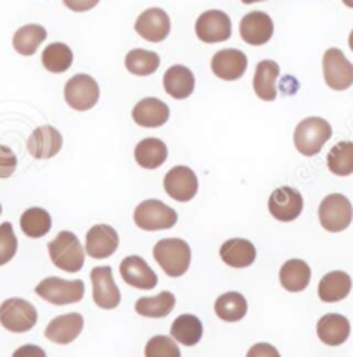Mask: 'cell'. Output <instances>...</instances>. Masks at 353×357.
I'll list each match as a JSON object with an SVG mask.
<instances>
[{"label":"cell","mask_w":353,"mask_h":357,"mask_svg":"<svg viewBox=\"0 0 353 357\" xmlns=\"http://www.w3.org/2000/svg\"><path fill=\"white\" fill-rule=\"evenodd\" d=\"M268 211L281 223L298 220L303 211V197L293 187H279L268 199Z\"/></svg>","instance_id":"obj_12"},{"label":"cell","mask_w":353,"mask_h":357,"mask_svg":"<svg viewBox=\"0 0 353 357\" xmlns=\"http://www.w3.org/2000/svg\"><path fill=\"white\" fill-rule=\"evenodd\" d=\"M163 187L166 194L177 202H189L198 194L199 181L191 167L175 166L166 173Z\"/></svg>","instance_id":"obj_13"},{"label":"cell","mask_w":353,"mask_h":357,"mask_svg":"<svg viewBox=\"0 0 353 357\" xmlns=\"http://www.w3.org/2000/svg\"><path fill=\"white\" fill-rule=\"evenodd\" d=\"M327 167L336 176L353 174V142H340L327 154Z\"/></svg>","instance_id":"obj_35"},{"label":"cell","mask_w":353,"mask_h":357,"mask_svg":"<svg viewBox=\"0 0 353 357\" xmlns=\"http://www.w3.org/2000/svg\"><path fill=\"white\" fill-rule=\"evenodd\" d=\"M17 167V158L9 147L0 145V178H10Z\"/></svg>","instance_id":"obj_39"},{"label":"cell","mask_w":353,"mask_h":357,"mask_svg":"<svg viewBox=\"0 0 353 357\" xmlns=\"http://www.w3.org/2000/svg\"><path fill=\"white\" fill-rule=\"evenodd\" d=\"M13 357H47V354L42 347L30 344L17 349V351L13 354Z\"/></svg>","instance_id":"obj_42"},{"label":"cell","mask_w":353,"mask_h":357,"mask_svg":"<svg viewBox=\"0 0 353 357\" xmlns=\"http://www.w3.org/2000/svg\"><path fill=\"white\" fill-rule=\"evenodd\" d=\"M17 252V238L9 221L0 225V266L13 261Z\"/></svg>","instance_id":"obj_38"},{"label":"cell","mask_w":353,"mask_h":357,"mask_svg":"<svg viewBox=\"0 0 353 357\" xmlns=\"http://www.w3.org/2000/svg\"><path fill=\"white\" fill-rule=\"evenodd\" d=\"M196 35L205 43H220L231 38L232 21L224 10H206L196 21Z\"/></svg>","instance_id":"obj_11"},{"label":"cell","mask_w":353,"mask_h":357,"mask_svg":"<svg viewBox=\"0 0 353 357\" xmlns=\"http://www.w3.org/2000/svg\"><path fill=\"white\" fill-rule=\"evenodd\" d=\"M90 280H92V298L97 307L106 311L118 307L122 302V294L113 278V269L108 266H97L90 271Z\"/></svg>","instance_id":"obj_10"},{"label":"cell","mask_w":353,"mask_h":357,"mask_svg":"<svg viewBox=\"0 0 353 357\" xmlns=\"http://www.w3.org/2000/svg\"><path fill=\"white\" fill-rule=\"evenodd\" d=\"M38 312L24 298H7L0 304V325L13 333H27L36 325Z\"/></svg>","instance_id":"obj_6"},{"label":"cell","mask_w":353,"mask_h":357,"mask_svg":"<svg viewBox=\"0 0 353 357\" xmlns=\"http://www.w3.org/2000/svg\"><path fill=\"white\" fill-rule=\"evenodd\" d=\"M152 256L170 278H178L191 266V247L182 238H163L152 249Z\"/></svg>","instance_id":"obj_1"},{"label":"cell","mask_w":353,"mask_h":357,"mask_svg":"<svg viewBox=\"0 0 353 357\" xmlns=\"http://www.w3.org/2000/svg\"><path fill=\"white\" fill-rule=\"evenodd\" d=\"M352 278L345 271H331L320 280L319 283V297L322 302L333 304L340 302L350 295Z\"/></svg>","instance_id":"obj_27"},{"label":"cell","mask_w":353,"mask_h":357,"mask_svg":"<svg viewBox=\"0 0 353 357\" xmlns=\"http://www.w3.org/2000/svg\"><path fill=\"white\" fill-rule=\"evenodd\" d=\"M312 278L310 266L301 259H289L284 262L281 271H279V280L284 290L291 294L303 292L308 287Z\"/></svg>","instance_id":"obj_26"},{"label":"cell","mask_w":353,"mask_h":357,"mask_svg":"<svg viewBox=\"0 0 353 357\" xmlns=\"http://www.w3.org/2000/svg\"><path fill=\"white\" fill-rule=\"evenodd\" d=\"M247 69V57L238 49L218 50L212 59V71L217 78L236 82L243 78Z\"/></svg>","instance_id":"obj_17"},{"label":"cell","mask_w":353,"mask_h":357,"mask_svg":"<svg viewBox=\"0 0 353 357\" xmlns=\"http://www.w3.org/2000/svg\"><path fill=\"white\" fill-rule=\"evenodd\" d=\"M172 338L185 347L198 345L203 338V323L194 314H182L173 321L170 328Z\"/></svg>","instance_id":"obj_29"},{"label":"cell","mask_w":353,"mask_h":357,"mask_svg":"<svg viewBox=\"0 0 353 357\" xmlns=\"http://www.w3.org/2000/svg\"><path fill=\"white\" fill-rule=\"evenodd\" d=\"M247 312V302L245 295L239 292H227L215 301V314L225 323L241 321Z\"/></svg>","instance_id":"obj_31"},{"label":"cell","mask_w":353,"mask_h":357,"mask_svg":"<svg viewBox=\"0 0 353 357\" xmlns=\"http://www.w3.org/2000/svg\"><path fill=\"white\" fill-rule=\"evenodd\" d=\"M145 357H182L180 349L177 347V342L172 337L165 335H156L145 344Z\"/></svg>","instance_id":"obj_37"},{"label":"cell","mask_w":353,"mask_h":357,"mask_svg":"<svg viewBox=\"0 0 353 357\" xmlns=\"http://www.w3.org/2000/svg\"><path fill=\"white\" fill-rule=\"evenodd\" d=\"M170 118V107L156 97L142 98L132 109V119L142 128H159Z\"/></svg>","instance_id":"obj_20"},{"label":"cell","mask_w":353,"mask_h":357,"mask_svg":"<svg viewBox=\"0 0 353 357\" xmlns=\"http://www.w3.org/2000/svg\"><path fill=\"white\" fill-rule=\"evenodd\" d=\"M64 6L75 13H85V10L94 9L99 3V0H63Z\"/></svg>","instance_id":"obj_41"},{"label":"cell","mask_w":353,"mask_h":357,"mask_svg":"<svg viewBox=\"0 0 353 357\" xmlns=\"http://www.w3.org/2000/svg\"><path fill=\"white\" fill-rule=\"evenodd\" d=\"M163 86H165V92L170 97H173L175 100H184V98L191 97V93L194 92V75L185 66L175 64L166 69L165 76H163Z\"/></svg>","instance_id":"obj_22"},{"label":"cell","mask_w":353,"mask_h":357,"mask_svg":"<svg viewBox=\"0 0 353 357\" xmlns=\"http://www.w3.org/2000/svg\"><path fill=\"white\" fill-rule=\"evenodd\" d=\"M42 64L49 73L59 75L68 71L73 64V52L66 43H50L42 54Z\"/></svg>","instance_id":"obj_34"},{"label":"cell","mask_w":353,"mask_h":357,"mask_svg":"<svg viewBox=\"0 0 353 357\" xmlns=\"http://www.w3.org/2000/svg\"><path fill=\"white\" fill-rule=\"evenodd\" d=\"M27 147L35 159H50L63 149V135L54 126H40L30 135Z\"/></svg>","instance_id":"obj_19"},{"label":"cell","mask_w":353,"mask_h":357,"mask_svg":"<svg viewBox=\"0 0 353 357\" xmlns=\"http://www.w3.org/2000/svg\"><path fill=\"white\" fill-rule=\"evenodd\" d=\"M47 30L40 24H24L20 30L14 33L13 47L21 56H34L38 47L45 42Z\"/></svg>","instance_id":"obj_32"},{"label":"cell","mask_w":353,"mask_h":357,"mask_svg":"<svg viewBox=\"0 0 353 357\" xmlns=\"http://www.w3.org/2000/svg\"><path fill=\"white\" fill-rule=\"evenodd\" d=\"M20 225L27 236H30V238H42L52 228V218L42 207H31V209L24 211L20 220Z\"/></svg>","instance_id":"obj_33"},{"label":"cell","mask_w":353,"mask_h":357,"mask_svg":"<svg viewBox=\"0 0 353 357\" xmlns=\"http://www.w3.org/2000/svg\"><path fill=\"white\" fill-rule=\"evenodd\" d=\"M120 245L118 231L109 225H96L87 231L85 252L94 259H106Z\"/></svg>","instance_id":"obj_16"},{"label":"cell","mask_w":353,"mask_h":357,"mask_svg":"<svg viewBox=\"0 0 353 357\" xmlns=\"http://www.w3.org/2000/svg\"><path fill=\"white\" fill-rule=\"evenodd\" d=\"M220 257L231 268H247L257 259V249L246 238H231L222 243Z\"/></svg>","instance_id":"obj_25"},{"label":"cell","mask_w":353,"mask_h":357,"mask_svg":"<svg viewBox=\"0 0 353 357\" xmlns=\"http://www.w3.org/2000/svg\"><path fill=\"white\" fill-rule=\"evenodd\" d=\"M123 282L139 290H152L158 285V275L139 256H129L120 264Z\"/></svg>","instance_id":"obj_18"},{"label":"cell","mask_w":353,"mask_h":357,"mask_svg":"<svg viewBox=\"0 0 353 357\" xmlns=\"http://www.w3.org/2000/svg\"><path fill=\"white\" fill-rule=\"evenodd\" d=\"M35 292L40 298L54 305L76 304L85 295V283L82 280H63L50 276L36 285Z\"/></svg>","instance_id":"obj_4"},{"label":"cell","mask_w":353,"mask_h":357,"mask_svg":"<svg viewBox=\"0 0 353 357\" xmlns=\"http://www.w3.org/2000/svg\"><path fill=\"white\" fill-rule=\"evenodd\" d=\"M83 330V316L70 312L54 318L45 328V338L57 345H68L80 337Z\"/></svg>","instance_id":"obj_21"},{"label":"cell","mask_w":353,"mask_h":357,"mask_svg":"<svg viewBox=\"0 0 353 357\" xmlns=\"http://www.w3.org/2000/svg\"><path fill=\"white\" fill-rule=\"evenodd\" d=\"M353 206L343 194H331L320 202L319 221L331 233L345 231L352 225Z\"/></svg>","instance_id":"obj_7"},{"label":"cell","mask_w":353,"mask_h":357,"mask_svg":"<svg viewBox=\"0 0 353 357\" xmlns=\"http://www.w3.org/2000/svg\"><path fill=\"white\" fill-rule=\"evenodd\" d=\"M350 321L341 314H326L317 323V337L329 347L343 345L350 337Z\"/></svg>","instance_id":"obj_23"},{"label":"cell","mask_w":353,"mask_h":357,"mask_svg":"<svg viewBox=\"0 0 353 357\" xmlns=\"http://www.w3.org/2000/svg\"><path fill=\"white\" fill-rule=\"evenodd\" d=\"M101 90L89 75H75L64 86V98L75 111H90L99 102Z\"/></svg>","instance_id":"obj_8"},{"label":"cell","mask_w":353,"mask_h":357,"mask_svg":"<svg viewBox=\"0 0 353 357\" xmlns=\"http://www.w3.org/2000/svg\"><path fill=\"white\" fill-rule=\"evenodd\" d=\"M343 3L347 7H350V9H353V0H343Z\"/></svg>","instance_id":"obj_45"},{"label":"cell","mask_w":353,"mask_h":357,"mask_svg":"<svg viewBox=\"0 0 353 357\" xmlns=\"http://www.w3.org/2000/svg\"><path fill=\"white\" fill-rule=\"evenodd\" d=\"M333 137V128L326 119L307 118L294 130V147L305 158H314L322 151L327 140Z\"/></svg>","instance_id":"obj_2"},{"label":"cell","mask_w":353,"mask_h":357,"mask_svg":"<svg viewBox=\"0 0 353 357\" xmlns=\"http://www.w3.org/2000/svg\"><path fill=\"white\" fill-rule=\"evenodd\" d=\"M136 162L144 169H158L159 166L166 162L168 158V149L159 138H144L137 144L134 151Z\"/></svg>","instance_id":"obj_28"},{"label":"cell","mask_w":353,"mask_h":357,"mask_svg":"<svg viewBox=\"0 0 353 357\" xmlns=\"http://www.w3.org/2000/svg\"><path fill=\"white\" fill-rule=\"evenodd\" d=\"M243 3H247V6H250V3H257V2H264V0H241Z\"/></svg>","instance_id":"obj_44"},{"label":"cell","mask_w":353,"mask_h":357,"mask_svg":"<svg viewBox=\"0 0 353 357\" xmlns=\"http://www.w3.org/2000/svg\"><path fill=\"white\" fill-rule=\"evenodd\" d=\"M175 307V295L168 290L154 295V297H142L136 302V312L144 318H166Z\"/></svg>","instance_id":"obj_30"},{"label":"cell","mask_w":353,"mask_h":357,"mask_svg":"<svg viewBox=\"0 0 353 357\" xmlns=\"http://www.w3.org/2000/svg\"><path fill=\"white\" fill-rule=\"evenodd\" d=\"M85 250L73 231H61L49 243V256L54 266L66 273H78L85 262Z\"/></svg>","instance_id":"obj_3"},{"label":"cell","mask_w":353,"mask_h":357,"mask_svg":"<svg viewBox=\"0 0 353 357\" xmlns=\"http://www.w3.org/2000/svg\"><path fill=\"white\" fill-rule=\"evenodd\" d=\"M246 357H281L278 349L271 344H254L247 351Z\"/></svg>","instance_id":"obj_40"},{"label":"cell","mask_w":353,"mask_h":357,"mask_svg":"<svg viewBox=\"0 0 353 357\" xmlns=\"http://www.w3.org/2000/svg\"><path fill=\"white\" fill-rule=\"evenodd\" d=\"M170 30H172L170 16L159 7H151V9L144 10L136 21V31L151 43L163 42L170 35Z\"/></svg>","instance_id":"obj_14"},{"label":"cell","mask_w":353,"mask_h":357,"mask_svg":"<svg viewBox=\"0 0 353 357\" xmlns=\"http://www.w3.org/2000/svg\"><path fill=\"white\" fill-rule=\"evenodd\" d=\"M0 214H2V206H0Z\"/></svg>","instance_id":"obj_46"},{"label":"cell","mask_w":353,"mask_h":357,"mask_svg":"<svg viewBox=\"0 0 353 357\" xmlns=\"http://www.w3.org/2000/svg\"><path fill=\"white\" fill-rule=\"evenodd\" d=\"M239 33H241V38L250 45H265L271 42L272 35H274V21L267 13L253 10L241 20Z\"/></svg>","instance_id":"obj_15"},{"label":"cell","mask_w":353,"mask_h":357,"mask_svg":"<svg viewBox=\"0 0 353 357\" xmlns=\"http://www.w3.org/2000/svg\"><path fill=\"white\" fill-rule=\"evenodd\" d=\"M279 64L274 61H261L257 66L253 78V89L258 98L265 102H272L278 97V78H279Z\"/></svg>","instance_id":"obj_24"},{"label":"cell","mask_w":353,"mask_h":357,"mask_svg":"<svg viewBox=\"0 0 353 357\" xmlns=\"http://www.w3.org/2000/svg\"><path fill=\"white\" fill-rule=\"evenodd\" d=\"M177 213L161 200L149 199L141 202L134 213V221L144 231H158V229H170L177 225Z\"/></svg>","instance_id":"obj_5"},{"label":"cell","mask_w":353,"mask_h":357,"mask_svg":"<svg viewBox=\"0 0 353 357\" xmlns=\"http://www.w3.org/2000/svg\"><path fill=\"white\" fill-rule=\"evenodd\" d=\"M348 45H350V49H352V52H353V30L350 33V36H348Z\"/></svg>","instance_id":"obj_43"},{"label":"cell","mask_w":353,"mask_h":357,"mask_svg":"<svg viewBox=\"0 0 353 357\" xmlns=\"http://www.w3.org/2000/svg\"><path fill=\"white\" fill-rule=\"evenodd\" d=\"M324 79L329 89L343 92L353 85V64L340 49L326 50L322 59Z\"/></svg>","instance_id":"obj_9"},{"label":"cell","mask_w":353,"mask_h":357,"mask_svg":"<svg viewBox=\"0 0 353 357\" xmlns=\"http://www.w3.org/2000/svg\"><path fill=\"white\" fill-rule=\"evenodd\" d=\"M125 68L136 76H149L158 71L159 56L152 50L134 49L127 54Z\"/></svg>","instance_id":"obj_36"}]
</instances>
